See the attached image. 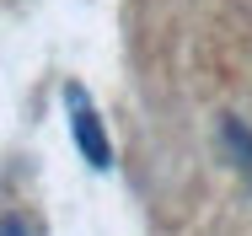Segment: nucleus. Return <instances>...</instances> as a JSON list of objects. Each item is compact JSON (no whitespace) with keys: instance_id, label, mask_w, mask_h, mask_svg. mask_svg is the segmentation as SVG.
I'll return each instance as SVG.
<instances>
[{"instance_id":"obj_1","label":"nucleus","mask_w":252,"mask_h":236,"mask_svg":"<svg viewBox=\"0 0 252 236\" xmlns=\"http://www.w3.org/2000/svg\"><path fill=\"white\" fill-rule=\"evenodd\" d=\"M59 102H64V129H70V145L81 150V161L92 167V172H107L113 167V135H107V124H102V113L92 107V97H86V86H64L59 92Z\"/></svg>"},{"instance_id":"obj_2","label":"nucleus","mask_w":252,"mask_h":236,"mask_svg":"<svg viewBox=\"0 0 252 236\" xmlns=\"http://www.w3.org/2000/svg\"><path fill=\"white\" fill-rule=\"evenodd\" d=\"M220 150H225V161L236 167V177L252 188V124L247 118H236V113L220 118Z\"/></svg>"},{"instance_id":"obj_3","label":"nucleus","mask_w":252,"mask_h":236,"mask_svg":"<svg viewBox=\"0 0 252 236\" xmlns=\"http://www.w3.org/2000/svg\"><path fill=\"white\" fill-rule=\"evenodd\" d=\"M0 236H32V226L22 215H0Z\"/></svg>"}]
</instances>
